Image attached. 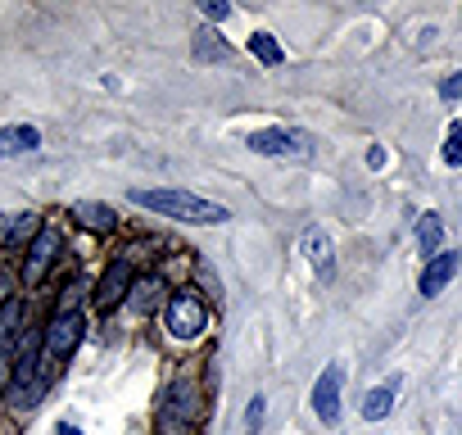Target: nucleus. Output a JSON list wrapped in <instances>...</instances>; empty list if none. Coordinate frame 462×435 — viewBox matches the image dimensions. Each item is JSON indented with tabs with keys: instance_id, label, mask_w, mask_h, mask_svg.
<instances>
[{
	"instance_id": "obj_1",
	"label": "nucleus",
	"mask_w": 462,
	"mask_h": 435,
	"mask_svg": "<svg viewBox=\"0 0 462 435\" xmlns=\"http://www.w3.org/2000/svg\"><path fill=\"white\" fill-rule=\"evenodd\" d=\"M132 199L159 218H177V223H195V227H213V223H226V208L204 199V195H190V190H132Z\"/></svg>"
},
{
	"instance_id": "obj_2",
	"label": "nucleus",
	"mask_w": 462,
	"mask_h": 435,
	"mask_svg": "<svg viewBox=\"0 0 462 435\" xmlns=\"http://www.w3.org/2000/svg\"><path fill=\"white\" fill-rule=\"evenodd\" d=\"M199 385H195V376H177L172 385H168V394L159 399V417H154V426H159V435H186L195 421H199Z\"/></svg>"
},
{
	"instance_id": "obj_3",
	"label": "nucleus",
	"mask_w": 462,
	"mask_h": 435,
	"mask_svg": "<svg viewBox=\"0 0 462 435\" xmlns=\"http://www.w3.org/2000/svg\"><path fill=\"white\" fill-rule=\"evenodd\" d=\"M42 390H46V363L37 358L32 345H23V354H19V363H14V381H10V403L28 408V403L42 399Z\"/></svg>"
},
{
	"instance_id": "obj_4",
	"label": "nucleus",
	"mask_w": 462,
	"mask_h": 435,
	"mask_svg": "<svg viewBox=\"0 0 462 435\" xmlns=\"http://www.w3.org/2000/svg\"><path fill=\"white\" fill-rule=\"evenodd\" d=\"M204 327H208V309L190 291H181V295L168 300V331L177 340H195V336H204Z\"/></svg>"
},
{
	"instance_id": "obj_5",
	"label": "nucleus",
	"mask_w": 462,
	"mask_h": 435,
	"mask_svg": "<svg viewBox=\"0 0 462 435\" xmlns=\"http://www.w3.org/2000/svg\"><path fill=\"white\" fill-rule=\"evenodd\" d=\"M82 331H87V318H82L78 309H69V313H55V318H51V327H46V340H42V349H46V363H51V358H69V354L78 349Z\"/></svg>"
},
{
	"instance_id": "obj_6",
	"label": "nucleus",
	"mask_w": 462,
	"mask_h": 435,
	"mask_svg": "<svg viewBox=\"0 0 462 435\" xmlns=\"http://www.w3.org/2000/svg\"><path fill=\"white\" fill-rule=\"evenodd\" d=\"M250 150L268 154V159H309V136L304 132H286V127H268V132L250 136Z\"/></svg>"
},
{
	"instance_id": "obj_7",
	"label": "nucleus",
	"mask_w": 462,
	"mask_h": 435,
	"mask_svg": "<svg viewBox=\"0 0 462 435\" xmlns=\"http://www.w3.org/2000/svg\"><path fill=\"white\" fill-rule=\"evenodd\" d=\"M340 385H345V372H340L336 363L322 367V376H318V385H313V408H318V417H322L327 426L340 421Z\"/></svg>"
},
{
	"instance_id": "obj_8",
	"label": "nucleus",
	"mask_w": 462,
	"mask_h": 435,
	"mask_svg": "<svg viewBox=\"0 0 462 435\" xmlns=\"http://www.w3.org/2000/svg\"><path fill=\"white\" fill-rule=\"evenodd\" d=\"M300 250H304V259L313 264L318 277H331V273H336V250H331V236H327L322 227H309V232L300 236Z\"/></svg>"
},
{
	"instance_id": "obj_9",
	"label": "nucleus",
	"mask_w": 462,
	"mask_h": 435,
	"mask_svg": "<svg viewBox=\"0 0 462 435\" xmlns=\"http://www.w3.org/2000/svg\"><path fill=\"white\" fill-rule=\"evenodd\" d=\"M60 232H42L37 241H32V250H28V268H23V282L28 286H37L42 277H46V268L55 264V255H60Z\"/></svg>"
},
{
	"instance_id": "obj_10",
	"label": "nucleus",
	"mask_w": 462,
	"mask_h": 435,
	"mask_svg": "<svg viewBox=\"0 0 462 435\" xmlns=\"http://www.w3.org/2000/svg\"><path fill=\"white\" fill-rule=\"evenodd\" d=\"M127 291H132V268H127V264H109V268H105V277H100V286H96V309H100V313H109Z\"/></svg>"
},
{
	"instance_id": "obj_11",
	"label": "nucleus",
	"mask_w": 462,
	"mask_h": 435,
	"mask_svg": "<svg viewBox=\"0 0 462 435\" xmlns=\"http://www.w3.org/2000/svg\"><path fill=\"white\" fill-rule=\"evenodd\" d=\"M457 264H462V259H457L453 250H448V255H435V259L426 264V273H421L417 291H421L426 300H430V295H439V291H444V286H448V282L457 277Z\"/></svg>"
},
{
	"instance_id": "obj_12",
	"label": "nucleus",
	"mask_w": 462,
	"mask_h": 435,
	"mask_svg": "<svg viewBox=\"0 0 462 435\" xmlns=\"http://www.w3.org/2000/svg\"><path fill=\"white\" fill-rule=\"evenodd\" d=\"M42 236V218L37 213H5L0 218V241L5 245H23V241H37Z\"/></svg>"
},
{
	"instance_id": "obj_13",
	"label": "nucleus",
	"mask_w": 462,
	"mask_h": 435,
	"mask_svg": "<svg viewBox=\"0 0 462 435\" xmlns=\"http://www.w3.org/2000/svg\"><path fill=\"white\" fill-rule=\"evenodd\" d=\"M73 218H78L82 227H91V232H114V227H118L114 208H109V204H96V199H82V204H73Z\"/></svg>"
},
{
	"instance_id": "obj_14",
	"label": "nucleus",
	"mask_w": 462,
	"mask_h": 435,
	"mask_svg": "<svg viewBox=\"0 0 462 435\" xmlns=\"http://www.w3.org/2000/svg\"><path fill=\"white\" fill-rule=\"evenodd\" d=\"M37 145H42V132H37V127H5V132H0V159L32 154Z\"/></svg>"
},
{
	"instance_id": "obj_15",
	"label": "nucleus",
	"mask_w": 462,
	"mask_h": 435,
	"mask_svg": "<svg viewBox=\"0 0 462 435\" xmlns=\"http://www.w3.org/2000/svg\"><path fill=\"white\" fill-rule=\"evenodd\" d=\"M226 60H231V46L213 28H199L195 32V64H226Z\"/></svg>"
},
{
	"instance_id": "obj_16",
	"label": "nucleus",
	"mask_w": 462,
	"mask_h": 435,
	"mask_svg": "<svg viewBox=\"0 0 462 435\" xmlns=\"http://www.w3.org/2000/svg\"><path fill=\"white\" fill-rule=\"evenodd\" d=\"M159 295H163V282H159V277H141V282H132V291H127V309H132V313H154Z\"/></svg>"
},
{
	"instance_id": "obj_17",
	"label": "nucleus",
	"mask_w": 462,
	"mask_h": 435,
	"mask_svg": "<svg viewBox=\"0 0 462 435\" xmlns=\"http://www.w3.org/2000/svg\"><path fill=\"white\" fill-rule=\"evenodd\" d=\"M19 318L23 309L10 300V304H0V354H10L14 349V336H19Z\"/></svg>"
},
{
	"instance_id": "obj_18",
	"label": "nucleus",
	"mask_w": 462,
	"mask_h": 435,
	"mask_svg": "<svg viewBox=\"0 0 462 435\" xmlns=\"http://www.w3.org/2000/svg\"><path fill=\"white\" fill-rule=\"evenodd\" d=\"M390 403H394V390L381 385V390H372V394L363 399V417H367V421H381V417H390Z\"/></svg>"
},
{
	"instance_id": "obj_19",
	"label": "nucleus",
	"mask_w": 462,
	"mask_h": 435,
	"mask_svg": "<svg viewBox=\"0 0 462 435\" xmlns=\"http://www.w3.org/2000/svg\"><path fill=\"white\" fill-rule=\"evenodd\" d=\"M417 250L435 255L439 250V213H421V227H417Z\"/></svg>"
},
{
	"instance_id": "obj_20",
	"label": "nucleus",
	"mask_w": 462,
	"mask_h": 435,
	"mask_svg": "<svg viewBox=\"0 0 462 435\" xmlns=\"http://www.w3.org/2000/svg\"><path fill=\"white\" fill-rule=\"evenodd\" d=\"M250 51H254V60H263V64H282V46H277V37H268V32H254V37H250Z\"/></svg>"
},
{
	"instance_id": "obj_21",
	"label": "nucleus",
	"mask_w": 462,
	"mask_h": 435,
	"mask_svg": "<svg viewBox=\"0 0 462 435\" xmlns=\"http://www.w3.org/2000/svg\"><path fill=\"white\" fill-rule=\"evenodd\" d=\"M444 163H448V168L462 163V123H453L448 136H444Z\"/></svg>"
},
{
	"instance_id": "obj_22",
	"label": "nucleus",
	"mask_w": 462,
	"mask_h": 435,
	"mask_svg": "<svg viewBox=\"0 0 462 435\" xmlns=\"http://www.w3.org/2000/svg\"><path fill=\"white\" fill-rule=\"evenodd\" d=\"M263 408H268V399H263V394H254V399H250V412H245V430H250V435L259 430V421H263Z\"/></svg>"
},
{
	"instance_id": "obj_23",
	"label": "nucleus",
	"mask_w": 462,
	"mask_h": 435,
	"mask_svg": "<svg viewBox=\"0 0 462 435\" xmlns=\"http://www.w3.org/2000/svg\"><path fill=\"white\" fill-rule=\"evenodd\" d=\"M439 96H444V100H462V73H453V78L439 87Z\"/></svg>"
},
{
	"instance_id": "obj_24",
	"label": "nucleus",
	"mask_w": 462,
	"mask_h": 435,
	"mask_svg": "<svg viewBox=\"0 0 462 435\" xmlns=\"http://www.w3.org/2000/svg\"><path fill=\"white\" fill-rule=\"evenodd\" d=\"M204 14H208V19H226V14H231V5H222V0H208Z\"/></svg>"
},
{
	"instance_id": "obj_25",
	"label": "nucleus",
	"mask_w": 462,
	"mask_h": 435,
	"mask_svg": "<svg viewBox=\"0 0 462 435\" xmlns=\"http://www.w3.org/2000/svg\"><path fill=\"white\" fill-rule=\"evenodd\" d=\"M10 286H14V277L0 273V304H10Z\"/></svg>"
},
{
	"instance_id": "obj_26",
	"label": "nucleus",
	"mask_w": 462,
	"mask_h": 435,
	"mask_svg": "<svg viewBox=\"0 0 462 435\" xmlns=\"http://www.w3.org/2000/svg\"><path fill=\"white\" fill-rule=\"evenodd\" d=\"M60 435H78V426H69V421H64V426H60Z\"/></svg>"
}]
</instances>
